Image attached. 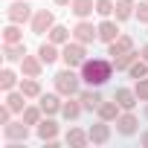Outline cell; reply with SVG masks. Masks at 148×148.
I'll return each mask as SVG.
<instances>
[{
  "instance_id": "6da1fadb",
  "label": "cell",
  "mask_w": 148,
  "mask_h": 148,
  "mask_svg": "<svg viewBox=\"0 0 148 148\" xmlns=\"http://www.w3.org/2000/svg\"><path fill=\"white\" fill-rule=\"evenodd\" d=\"M79 76H82V82L87 87H102L113 76V61H108V58H87L79 67Z\"/></svg>"
},
{
  "instance_id": "7a4b0ae2",
  "label": "cell",
  "mask_w": 148,
  "mask_h": 148,
  "mask_svg": "<svg viewBox=\"0 0 148 148\" xmlns=\"http://www.w3.org/2000/svg\"><path fill=\"white\" fill-rule=\"evenodd\" d=\"M55 90L61 93V96H79L82 90H79V84H82V76H76V70L73 67H67V70H61V73H55Z\"/></svg>"
},
{
  "instance_id": "3957f363",
  "label": "cell",
  "mask_w": 148,
  "mask_h": 148,
  "mask_svg": "<svg viewBox=\"0 0 148 148\" xmlns=\"http://www.w3.org/2000/svg\"><path fill=\"white\" fill-rule=\"evenodd\" d=\"M87 44H82V41H67L64 44V49H61V61H64V67H82L84 61H87V49H84Z\"/></svg>"
},
{
  "instance_id": "277c9868",
  "label": "cell",
  "mask_w": 148,
  "mask_h": 148,
  "mask_svg": "<svg viewBox=\"0 0 148 148\" xmlns=\"http://www.w3.org/2000/svg\"><path fill=\"white\" fill-rule=\"evenodd\" d=\"M3 136H6V142H15V145H23L26 139H29V125L21 119V122H9V125H3Z\"/></svg>"
},
{
  "instance_id": "5b68a950",
  "label": "cell",
  "mask_w": 148,
  "mask_h": 148,
  "mask_svg": "<svg viewBox=\"0 0 148 148\" xmlns=\"http://www.w3.org/2000/svg\"><path fill=\"white\" fill-rule=\"evenodd\" d=\"M73 41H82V44H93V41H99V26H93L87 18L79 21L76 26H73Z\"/></svg>"
},
{
  "instance_id": "8992f818",
  "label": "cell",
  "mask_w": 148,
  "mask_h": 148,
  "mask_svg": "<svg viewBox=\"0 0 148 148\" xmlns=\"http://www.w3.org/2000/svg\"><path fill=\"white\" fill-rule=\"evenodd\" d=\"M32 6L26 3V0H15V3L6 9V18H9V23H26V21H32Z\"/></svg>"
},
{
  "instance_id": "52a82bcc",
  "label": "cell",
  "mask_w": 148,
  "mask_h": 148,
  "mask_svg": "<svg viewBox=\"0 0 148 148\" xmlns=\"http://www.w3.org/2000/svg\"><path fill=\"white\" fill-rule=\"evenodd\" d=\"M55 26V15L49 12V9H38L35 15H32V32L35 35H44V32H49Z\"/></svg>"
},
{
  "instance_id": "ba28073f",
  "label": "cell",
  "mask_w": 148,
  "mask_h": 148,
  "mask_svg": "<svg viewBox=\"0 0 148 148\" xmlns=\"http://www.w3.org/2000/svg\"><path fill=\"white\" fill-rule=\"evenodd\" d=\"M38 105H41V110H44V116H55V113H61V93L55 90V93H41L38 96Z\"/></svg>"
},
{
  "instance_id": "9c48e42d",
  "label": "cell",
  "mask_w": 148,
  "mask_h": 148,
  "mask_svg": "<svg viewBox=\"0 0 148 148\" xmlns=\"http://www.w3.org/2000/svg\"><path fill=\"white\" fill-rule=\"evenodd\" d=\"M116 131H119L122 136H134V134L139 131V119H136L131 110H122L119 119H116Z\"/></svg>"
},
{
  "instance_id": "30bf717a",
  "label": "cell",
  "mask_w": 148,
  "mask_h": 148,
  "mask_svg": "<svg viewBox=\"0 0 148 148\" xmlns=\"http://www.w3.org/2000/svg\"><path fill=\"white\" fill-rule=\"evenodd\" d=\"M79 102H82V108H84L87 113H93V110H99V105H102L105 99H102L99 87H87V90H82V93H79Z\"/></svg>"
},
{
  "instance_id": "8fae6325",
  "label": "cell",
  "mask_w": 148,
  "mask_h": 148,
  "mask_svg": "<svg viewBox=\"0 0 148 148\" xmlns=\"http://www.w3.org/2000/svg\"><path fill=\"white\" fill-rule=\"evenodd\" d=\"M87 134H90V142H93V145H105V142H110V125H108L105 119H99L96 125H90Z\"/></svg>"
},
{
  "instance_id": "7c38bea8",
  "label": "cell",
  "mask_w": 148,
  "mask_h": 148,
  "mask_svg": "<svg viewBox=\"0 0 148 148\" xmlns=\"http://www.w3.org/2000/svg\"><path fill=\"white\" fill-rule=\"evenodd\" d=\"M113 99L119 102V108H122V110H134V105L139 102L136 90H131V87H116V90H113Z\"/></svg>"
},
{
  "instance_id": "4fadbf2b",
  "label": "cell",
  "mask_w": 148,
  "mask_h": 148,
  "mask_svg": "<svg viewBox=\"0 0 148 148\" xmlns=\"http://www.w3.org/2000/svg\"><path fill=\"white\" fill-rule=\"evenodd\" d=\"M35 134H38V139H41V142L55 139V136H58V122H55L52 116H47V119H41V122L35 125Z\"/></svg>"
},
{
  "instance_id": "5bb4252c",
  "label": "cell",
  "mask_w": 148,
  "mask_h": 148,
  "mask_svg": "<svg viewBox=\"0 0 148 148\" xmlns=\"http://www.w3.org/2000/svg\"><path fill=\"white\" fill-rule=\"evenodd\" d=\"M41 70H44V61L38 55H23V61H21V73H23V76L41 79Z\"/></svg>"
},
{
  "instance_id": "9a60e30c",
  "label": "cell",
  "mask_w": 148,
  "mask_h": 148,
  "mask_svg": "<svg viewBox=\"0 0 148 148\" xmlns=\"http://www.w3.org/2000/svg\"><path fill=\"white\" fill-rule=\"evenodd\" d=\"M122 32H119V26H116V21H110V18H105L102 23H99V41H105V44H113L116 38H119Z\"/></svg>"
},
{
  "instance_id": "2e32d148",
  "label": "cell",
  "mask_w": 148,
  "mask_h": 148,
  "mask_svg": "<svg viewBox=\"0 0 148 148\" xmlns=\"http://www.w3.org/2000/svg\"><path fill=\"white\" fill-rule=\"evenodd\" d=\"M134 49V38L131 35H119L113 44H108V55L110 58H116V55H122V52H131Z\"/></svg>"
},
{
  "instance_id": "e0dca14e",
  "label": "cell",
  "mask_w": 148,
  "mask_h": 148,
  "mask_svg": "<svg viewBox=\"0 0 148 148\" xmlns=\"http://www.w3.org/2000/svg\"><path fill=\"white\" fill-rule=\"evenodd\" d=\"M82 113H84L82 102H79V99H73V96H67V102L61 105V116H64L67 122H73V119H79Z\"/></svg>"
},
{
  "instance_id": "ac0fdd59",
  "label": "cell",
  "mask_w": 148,
  "mask_h": 148,
  "mask_svg": "<svg viewBox=\"0 0 148 148\" xmlns=\"http://www.w3.org/2000/svg\"><path fill=\"white\" fill-rule=\"evenodd\" d=\"M70 9H73V15H76L79 21H84V18H90L96 12V0H73Z\"/></svg>"
},
{
  "instance_id": "d6986e66",
  "label": "cell",
  "mask_w": 148,
  "mask_h": 148,
  "mask_svg": "<svg viewBox=\"0 0 148 148\" xmlns=\"http://www.w3.org/2000/svg\"><path fill=\"white\" fill-rule=\"evenodd\" d=\"M38 58L49 67V64H55L58 58H61V52H58V44H52V41H47V44H41L38 47Z\"/></svg>"
},
{
  "instance_id": "ffe728a7",
  "label": "cell",
  "mask_w": 148,
  "mask_h": 148,
  "mask_svg": "<svg viewBox=\"0 0 148 148\" xmlns=\"http://www.w3.org/2000/svg\"><path fill=\"white\" fill-rule=\"evenodd\" d=\"M96 113H99V119H105V122H116L119 113H122V108H119V102L113 99V102H102Z\"/></svg>"
},
{
  "instance_id": "44dd1931",
  "label": "cell",
  "mask_w": 148,
  "mask_h": 148,
  "mask_svg": "<svg viewBox=\"0 0 148 148\" xmlns=\"http://www.w3.org/2000/svg\"><path fill=\"white\" fill-rule=\"evenodd\" d=\"M26 99H38L44 90H41V82L38 79H32V76H23V82H21V87H18Z\"/></svg>"
},
{
  "instance_id": "7402d4cb",
  "label": "cell",
  "mask_w": 148,
  "mask_h": 148,
  "mask_svg": "<svg viewBox=\"0 0 148 148\" xmlns=\"http://www.w3.org/2000/svg\"><path fill=\"white\" fill-rule=\"evenodd\" d=\"M90 142V134L87 131H82V128H70L67 131V145L70 148H84Z\"/></svg>"
},
{
  "instance_id": "603a6c76",
  "label": "cell",
  "mask_w": 148,
  "mask_h": 148,
  "mask_svg": "<svg viewBox=\"0 0 148 148\" xmlns=\"http://www.w3.org/2000/svg\"><path fill=\"white\" fill-rule=\"evenodd\" d=\"M23 55H26V47H23V41H21V44H3V58H6L9 64H15V61H23Z\"/></svg>"
},
{
  "instance_id": "cb8c5ba5",
  "label": "cell",
  "mask_w": 148,
  "mask_h": 148,
  "mask_svg": "<svg viewBox=\"0 0 148 148\" xmlns=\"http://www.w3.org/2000/svg\"><path fill=\"white\" fill-rule=\"evenodd\" d=\"M113 15H116V21H128V18L136 15V3H134V0H116Z\"/></svg>"
},
{
  "instance_id": "d4e9b609",
  "label": "cell",
  "mask_w": 148,
  "mask_h": 148,
  "mask_svg": "<svg viewBox=\"0 0 148 148\" xmlns=\"http://www.w3.org/2000/svg\"><path fill=\"white\" fill-rule=\"evenodd\" d=\"M125 73H128V76H131L134 82H136V79H145V76H148V61L139 55V58H136V61H134V64H131Z\"/></svg>"
},
{
  "instance_id": "484cf974",
  "label": "cell",
  "mask_w": 148,
  "mask_h": 148,
  "mask_svg": "<svg viewBox=\"0 0 148 148\" xmlns=\"http://www.w3.org/2000/svg\"><path fill=\"white\" fill-rule=\"evenodd\" d=\"M70 38H73V32H70L67 26H58V23H55V26L49 29V41H52V44H58V47H64Z\"/></svg>"
},
{
  "instance_id": "4316f807",
  "label": "cell",
  "mask_w": 148,
  "mask_h": 148,
  "mask_svg": "<svg viewBox=\"0 0 148 148\" xmlns=\"http://www.w3.org/2000/svg\"><path fill=\"white\" fill-rule=\"evenodd\" d=\"M23 99H26V96H23L21 90H9V93H6V105H9L15 113H23V108H26Z\"/></svg>"
},
{
  "instance_id": "83f0119b",
  "label": "cell",
  "mask_w": 148,
  "mask_h": 148,
  "mask_svg": "<svg viewBox=\"0 0 148 148\" xmlns=\"http://www.w3.org/2000/svg\"><path fill=\"white\" fill-rule=\"evenodd\" d=\"M23 41V32H21V23H9L3 29V44H21Z\"/></svg>"
},
{
  "instance_id": "f1b7e54d",
  "label": "cell",
  "mask_w": 148,
  "mask_h": 148,
  "mask_svg": "<svg viewBox=\"0 0 148 148\" xmlns=\"http://www.w3.org/2000/svg\"><path fill=\"white\" fill-rule=\"evenodd\" d=\"M23 122L26 125H38L41 119H44V110H41V105H29V108H23Z\"/></svg>"
},
{
  "instance_id": "f546056e",
  "label": "cell",
  "mask_w": 148,
  "mask_h": 148,
  "mask_svg": "<svg viewBox=\"0 0 148 148\" xmlns=\"http://www.w3.org/2000/svg\"><path fill=\"white\" fill-rule=\"evenodd\" d=\"M136 58H139V52H134V49H131V52H122V55H116V58H110V61H113V67H116V70H128Z\"/></svg>"
},
{
  "instance_id": "4dcf8cb0",
  "label": "cell",
  "mask_w": 148,
  "mask_h": 148,
  "mask_svg": "<svg viewBox=\"0 0 148 148\" xmlns=\"http://www.w3.org/2000/svg\"><path fill=\"white\" fill-rule=\"evenodd\" d=\"M15 84H18V76H15V73H12L9 67H6L3 73H0V87H3V90L9 93V90H15Z\"/></svg>"
},
{
  "instance_id": "1f68e13d",
  "label": "cell",
  "mask_w": 148,
  "mask_h": 148,
  "mask_svg": "<svg viewBox=\"0 0 148 148\" xmlns=\"http://www.w3.org/2000/svg\"><path fill=\"white\" fill-rule=\"evenodd\" d=\"M113 9H116L113 0H96V15H99V18H110Z\"/></svg>"
},
{
  "instance_id": "d6a6232c",
  "label": "cell",
  "mask_w": 148,
  "mask_h": 148,
  "mask_svg": "<svg viewBox=\"0 0 148 148\" xmlns=\"http://www.w3.org/2000/svg\"><path fill=\"white\" fill-rule=\"evenodd\" d=\"M134 90H136V96H139V102H148V76H145V79H136V84H134Z\"/></svg>"
},
{
  "instance_id": "836d02e7",
  "label": "cell",
  "mask_w": 148,
  "mask_h": 148,
  "mask_svg": "<svg viewBox=\"0 0 148 148\" xmlns=\"http://www.w3.org/2000/svg\"><path fill=\"white\" fill-rule=\"evenodd\" d=\"M136 21L139 23H148V0H142V3L136 6Z\"/></svg>"
},
{
  "instance_id": "e575fe53",
  "label": "cell",
  "mask_w": 148,
  "mask_h": 148,
  "mask_svg": "<svg viewBox=\"0 0 148 148\" xmlns=\"http://www.w3.org/2000/svg\"><path fill=\"white\" fill-rule=\"evenodd\" d=\"M12 113H15V110H12L9 105H0V125H9V122H12Z\"/></svg>"
},
{
  "instance_id": "d590c367",
  "label": "cell",
  "mask_w": 148,
  "mask_h": 148,
  "mask_svg": "<svg viewBox=\"0 0 148 148\" xmlns=\"http://www.w3.org/2000/svg\"><path fill=\"white\" fill-rule=\"evenodd\" d=\"M139 145H142V148H148V131H142V134H139Z\"/></svg>"
},
{
  "instance_id": "8d00e7d4",
  "label": "cell",
  "mask_w": 148,
  "mask_h": 148,
  "mask_svg": "<svg viewBox=\"0 0 148 148\" xmlns=\"http://www.w3.org/2000/svg\"><path fill=\"white\" fill-rule=\"evenodd\" d=\"M139 55H142V58H145V61H148V44H145V47H142V49H139Z\"/></svg>"
},
{
  "instance_id": "74e56055",
  "label": "cell",
  "mask_w": 148,
  "mask_h": 148,
  "mask_svg": "<svg viewBox=\"0 0 148 148\" xmlns=\"http://www.w3.org/2000/svg\"><path fill=\"white\" fill-rule=\"evenodd\" d=\"M55 3H58V6H70V3H73V0H55Z\"/></svg>"
},
{
  "instance_id": "f35d334b",
  "label": "cell",
  "mask_w": 148,
  "mask_h": 148,
  "mask_svg": "<svg viewBox=\"0 0 148 148\" xmlns=\"http://www.w3.org/2000/svg\"><path fill=\"white\" fill-rule=\"evenodd\" d=\"M145 119H148V102H145Z\"/></svg>"
}]
</instances>
